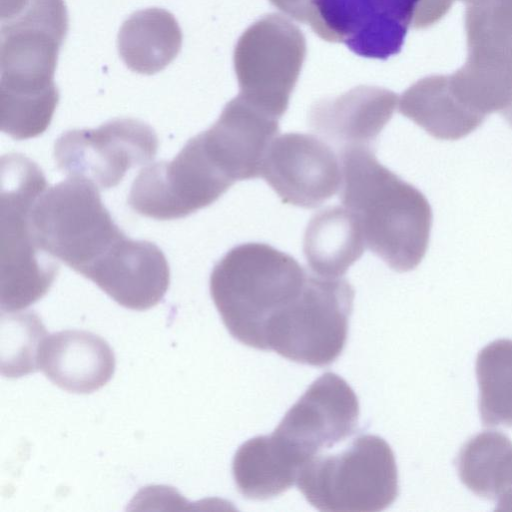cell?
<instances>
[{"mask_svg": "<svg viewBox=\"0 0 512 512\" xmlns=\"http://www.w3.org/2000/svg\"><path fill=\"white\" fill-rule=\"evenodd\" d=\"M339 198L360 223L366 246L391 269H415L428 248L432 210L424 194L383 166L374 148L339 153Z\"/></svg>", "mask_w": 512, "mask_h": 512, "instance_id": "obj_1", "label": "cell"}, {"mask_svg": "<svg viewBox=\"0 0 512 512\" xmlns=\"http://www.w3.org/2000/svg\"><path fill=\"white\" fill-rule=\"evenodd\" d=\"M308 274L295 258L269 244L243 243L215 264L210 294L233 338L266 350L269 323L298 297Z\"/></svg>", "mask_w": 512, "mask_h": 512, "instance_id": "obj_2", "label": "cell"}, {"mask_svg": "<svg viewBox=\"0 0 512 512\" xmlns=\"http://www.w3.org/2000/svg\"><path fill=\"white\" fill-rule=\"evenodd\" d=\"M1 23V107L23 115L55 108L59 91L54 75L68 30L64 1L27 0Z\"/></svg>", "mask_w": 512, "mask_h": 512, "instance_id": "obj_3", "label": "cell"}, {"mask_svg": "<svg viewBox=\"0 0 512 512\" xmlns=\"http://www.w3.org/2000/svg\"><path fill=\"white\" fill-rule=\"evenodd\" d=\"M47 189L40 167L28 157L1 158L0 304L15 312L41 299L51 288L59 262L42 250L33 236L30 212Z\"/></svg>", "mask_w": 512, "mask_h": 512, "instance_id": "obj_4", "label": "cell"}, {"mask_svg": "<svg viewBox=\"0 0 512 512\" xmlns=\"http://www.w3.org/2000/svg\"><path fill=\"white\" fill-rule=\"evenodd\" d=\"M38 246L85 278L126 237L114 223L93 183L79 177L46 189L30 212Z\"/></svg>", "mask_w": 512, "mask_h": 512, "instance_id": "obj_5", "label": "cell"}, {"mask_svg": "<svg viewBox=\"0 0 512 512\" xmlns=\"http://www.w3.org/2000/svg\"><path fill=\"white\" fill-rule=\"evenodd\" d=\"M296 485L320 511H381L398 495L394 453L384 439L361 435L341 452L320 453L307 461Z\"/></svg>", "mask_w": 512, "mask_h": 512, "instance_id": "obj_6", "label": "cell"}, {"mask_svg": "<svg viewBox=\"0 0 512 512\" xmlns=\"http://www.w3.org/2000/svg\"><path fill=\"white\" fill-rule=\"evenodd\" d=\"M467 59L448 75L456 100L484 121L512 107V0H469L465 10Z\"/></svg>", "mask_w": 512, "mask_h": 512, "instance_id": "obj_7", "label": "cell"}, {"mask_svg": "<svg viewBox=\"0 0 512 512\" xmlns=\"http://www.w3.org/2000/svg\"><path fill=\"white\" fill-rule=\"evenodd\" d=\"M353 299L346 279L309 273L298 297L269 323L266 350L297 363L331 364L345 346Z\"/></svg>", "mask_w": 512, "mask_h": 512, "instance_id": "obj_8", "label": "cell"}, {"mask_svg": "<svg viewBox=\"0 0 512 512\" xmlns=\"http://www.w3.org/2000/svg\"><path fill=\"white\" fill-rule=\"evenodd\" d=\"M233 184L210 158L198 134L172 160L142 168L127 202L142 216L178 219L211 205Z\"/></svg>", "mask_w": 512, "mask_h": 512, "instance_id": "obj_9", "label": "cell"}, {"mask_svg": "<svg viewBox=\"0 0 512 512\" xmlns=\"http://www.w3.org/2000/svg\"><path fill=\"white\" fill-rule=\"evenodd\" d=\"M300 19L322 39L366 58L398 54L422 0H298Z\"/></svg>", "mask_w": 512, "mask_h": 512, "instance_id": "obj_10", "label": "cell"}, {"mask_svg": "<svg viewBox=\"0 0 512 512\" xmlns=\"http://www.w3.org/2000/svg\"><path fill=\"white\" fill-rule=\"evenodd\" d=\"M158 150L155 131L133 118H117L96 129H73L55 142L54 158L68 177L99 189L117 186L131 168L149 164Z\"/></svg>", "mask_w": 512, "mask_h": 512, "instance_id": "obj_11", "label": "cell"}, {"mask_svg": "<svg viewBox=\"0 0 512 512\" xmlns=\"http://www.w3.org/2000/svg\"><path fill=\"white\" fill-rule=\"evenodd\" d=\"M358 417L353 389L337 374L327 372L310 385L271 435L301 469L322 450L349 437Z\"/></svg>", "mask_w": 512, "mask_h": 512, "instance_id": "obj_12", "label": "cell"}, {"mask_svg": "<svg viewBox=\"0 0 512 512\" xmlns=\"http://www.w3.org/2000/svg\"><path fill=\"white\" fill-rule=\"evenodd\" d=\"M262 177L284 203L316 208L341 188V160L317 135L285 133L272 141Z\"/></svg>", "mask_w": 512, "mask_h": 512, "instance_id": "obj_13", "label": "cell"}, {"mask_svg": "<svg viewBox=\"0 0 512 512\" xmlns=\"http://www.w3.org/2000/svg\"><path fill=\"white\" fill-rule=\"evenodd\" d=\"M278 133V118L236 98L200 135L208 155L235 183L262 177L265 157Z\"/></svg>", "mask_w": 512, "mask_h": 512, "instance_id": "obj_14", "label": "cell"}, {"mask_svg": "<svg viewBox=\"0 0 512 512\" xmlns=\"http://www.w3.org/2000/svg\"><path fill=\"white\" fill-rule=\"evenodd\" d=\"M38 370L63 390L87 394L111 379L115 357L100 336L83 330H64L47 335L42 341Z\"/></svg>", "mask_w": 512, "mask_h": 512, "instance_id": "obj_15", "label": "cell"}, {"mask_svg": "<svg viewBox=\"0 0 512 512\" xmlns=\"http://www.w3.org/2000/svg\"><path fill=\"white\" fill-rule=\"evenodd\" d=\"M395 99L387 91H356L334 102L317 104L308 123L338 154L350 148H374L392 117Z\"/></svg>", "mask_w": 512, "mask_h": 512, "instance_id": "obj_16", "label": "cell"}, {"mask_svg": "<svg viewBox=\"0 0 512 512\" xmlns=\"http://www.w3.org/2000/svg\"><path fill=\"white\" fill-rule=\"evenodd\" d=\"M364 235L356 216L345 206H328L309 220L303 253L312 273L339 278L365 250Z\"/></svg>", "mask_w": 512, "mask_h": 512, "instance_id": "obj_17", "label": "cell"}, {"mask_svg": "<svg viewBox=\"0 0 512 512\" xmlns=\"http://www.w3.org/2000/svg\"><path fill=\"white\" fill-rule=\"evenodd\" d=\"M118 52L126 66L152 75L166 68L182 46V32L175 17L162 8L133 13L121 26Z\"/></svg>", "mask_w": 512, "mask_h": 512, "instance_id": "obj_18", "label": "cell"}, {"mask_svg": "<svg viewBox=\"0 0 512 512\" xmlns=\"http://www.w3.org/2000/svg\"><path fill=\"white\" fill-rule=\"evenodd\" d=\"M273 440L271 434L254 437L243 443L234 455V482L248 499H269L296 483L300 467Z\"/></svg>", "mask_w": 512, "mask_h": 512, "instance_id": "obj_19", "label": "cell"}, {"mask_svg": "<svg viewBox=\"0 0 512 512\" xmlns=\"http://www.w3.org/2000/svg\"><path fill=\"white\" fill-rule=\"evenodd\" d=\"M400 112L440 140L460 139L480 126L452 95L447 75L426 77L409 88Z\"/></svg>", "mask_w": 512, "mask_h": 512, "instance_id": "obj_20", "label": "cell"}, {"mask_svg": "<svg viewBox=\"0 0 512 512\" xmlns=\"http://www.w3.org/2000/svg\"><path fill=\"white\" fill-rule=\"evenodd\" d=\"M479 412L487 427H512V340L486 345L476 360Z\"/></svg>", "mask_w": 512, "mask_h": 512, "instance_id": "obj_21", "label": "cell"}, {"mask_svg": "<svg viewBox=\"0 0 512 512\" xmlns=\"http://www.w3.org/2000/svg\"><path fill=\"white\" fill-rule=\"evenodd\" d=\"M1 372L9 378L38 370V353L48 335L41 319L31 311L1 315Z\"/></svg>", "mask_w": 512, "mask_h": 512, "instance_id": "obj_22", "label": "cell"}, {"mask_svg": "<svg viewBox=\"0 0 512 512\" xmlns=\"http://www.w3.org/2000/svg\"><path fill=\"white\" fill-rule=\"evenodd\" d=\"M512 441L500 431H484L469 439L457 457L462 483L479 497L491 500L492 479Z\"/></svg>", "mask_w": 512, "mask_h": 512, "instance_id": "obj_23", "label": "cell"}, {"mask_svg": "<svg viewBox=\"0 0 512 512\" xmlns=\"http://www.w3.org/2000/svg\"><path fill=\"white\" fill-rule=\"evenodd\" d=\"M491 500L496 501V510L512 511V447L496 466Z\"/></svg>", "mask_w": 512, "mask_h": 512, "instance_id": "obj_24", "label": "cell"}, {"mask_svg": "<svg viewBox=\"0 0 512 512\" xmlns=\"http://www.w3.org/2000/svg\"><path fill=\"white\" fill-rule=\"evenodd\" d=\"M457 0H422L417 11L414 27L426 28L444 17ZM465 3L469 0H462Z\"/></svg>", "mask_w": 512, "mask_h": 512, "instance_id": "obj_25", "label": "cell"}, {"mask_svg": "<svg viewBox=\"0 0 512 512\" xmlns=\"http://www.w3.org/2000/svg\"><path fill=\"white\" fill-rule=\"evenodd\" d=\"M502 116L507 120V122L512 126V107L506 111Z\"/></svg>", "mask_w": 512, "mask_h": 512, "instance_id": "obj_26", "label": "cell"}]
</instances>
